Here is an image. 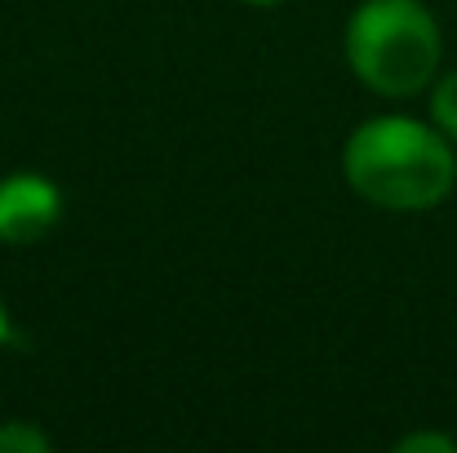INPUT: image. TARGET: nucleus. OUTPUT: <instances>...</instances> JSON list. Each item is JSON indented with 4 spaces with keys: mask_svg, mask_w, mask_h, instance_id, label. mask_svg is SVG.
Returning a JSON list of instances; mask_svg holds the SVG:
<instances>
[{
    "mask_svg": "<svg viewBox=\"0 0 457 453\" xmlns=\"http://www.w3.org/2000/svg\"><path fill=\"white\" fill-rule=\"evenodd\" d=\"M342 182L369 209L431 214L457 191V143L431 125V116H369L342 143Z\"/></svg>",
    "mask_w": 457,
    "mask_h": 453,
    "instance_id": "nucleus-1",
    "label": "nucleus"
},
{
    "mask_svg": "<svg viewBox=\"0 0 457 453\" xmlns=\"http://www.w3.org/2000/svg\"><path fill=\"white\" fill-rule=\"evenodd\" d=\"M346 71L378 98H418L445 71V27L427 0H360L342 27Z\"/></svg>",
    "mask_w": 457,
    "mask_h": 453,
    "instance_id": "nucleus-2",
    "label": "nucleus"
},
{
    "mask_svg": "<svg viewBox=\"0 0 457 453\" xmlns=\"http://www.w3.org/2000/svg\"><path fill=\"white\" fill-rule=\"evenodd\" d=\"M62 222V187L40 169H13L0 178V245L31 249Z\"/></svg>",
    "mask_w": 457,
    "mask_h": 453,
    "instance_id": "nucleus-3",
    "label": "nucleus"
},
{
    "mask_svg": "<svg viewBox=\"0 0 457 453\" xmlns=\"http://www.w3.org/2000/svg\"><path fill=\"white\" fill-rule=\"evenodd\" d=\"M427 112H431V125L457 143V67H445L436 80H431V89H427Z\"/></svg>",
    "mask_w": 457,
    "mask_h": 453,
    "instance_id": "nucleus-4",
    "label": "nucleus"
},
{
    "mask_svg": "<svg viewBox=\"0 0 457 453\" xmlns=\"http://www.w3.org/2000/svg\"><path fill=\"white\" fill-rule=\"evenodd\" d=\"M49 449H54V440L27 418H13V423L0 427V453H49Z\"/></svg>",
    "mask_w": 457,
    "mask_h": 453,
    "instance_id": "nucleus-5",
    "label": "nucleus"
},
{
    "mask_svg": "<svg viewBox=\"0 0 457 453\" xmlns=\"http://www.w3.org/2000/svg\"><path fill=\"white\" fill-rule=\"evenodd\" d=\"M395 449L400 453H457V436L449 432H409V436H400L395 440Z\"/></svg>",
    "mask_w": 457,
    "mask_h": 453,
    "instance_id": "nucleus-6",
    "label": "nucleus"
},
{
    "mask_svg": "<svg viewBox=\"0 0 457 453\" xmlns=\"http://www.w3.org/2000/svg\"><path fill=\"white\" fill-rule=\"evenodd\" d=\"M9 338H13V324H9V306L0 302V347H4Z\"/></svg>",
    "mask_w": 457,
    "mask_h": 453,
    "instance_id": "nucleus-7",
    "label": "nucleus"
},
{
    "mask_svg": "<svg viewBox=\"0 0 457 453\" xmlns=\"http://www.w3.org/2000/svg\"><path fill=\"white\" fill-rule=\"evenodd\" d=\"M240 4H249V9H280V4H289V0H240Z\"/></svg>",
    "mask_w": 457,
    "mask_h": 453,
    "instance_id": "nucleus-8",
    "label": "nucleus"
}]
</instances>
